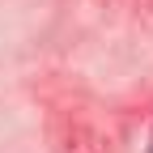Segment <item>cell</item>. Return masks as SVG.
Returning <instances> with one entry per match:
<instances>
[{
	"label": "cell",
	"mask_w": 153,
	"mask_h": 153,
	"mask_svg": "<svg viewBox=\"0 0 153 153\" xmlns=\"http://www.w3.org/2000/svg\"><path fill=\"white\" fill-rule=\"evenodd\" d=\"M149 149H153V132H149Z\"/></svg>",
	"instance_id": "cell-3"
},
{
	"label": "cell",
	"mask_w": 153,
	"mask_h": 153,
	"mask_svg": "<svg viewBox=\"0 0 153 153\" xmlns=\"http://www.w3.org/2000/svg\"><path fill=\"white\" fill-rule=\"evenodd\" d=\"M47 149L51 153H111V140L85 119V115L55 111L47 119Z\"/></svg>",
	"instance_id": "cell-1"
},
{
	"label": "cell",
	"mask_w": 153,
	"mask_h": 153,
	"mask_svg": "<svg viewBox=\"0 0 153 153\" xmlns=\"http://www.w3.org/2000/svg\"><path fill=\"white\" fill-rule=\"evenodd\" d=\"M94 9H98V13H119L123 0H94Z\"/></svg>",
	"instance_id": "cell-2"
}]
</instances>
